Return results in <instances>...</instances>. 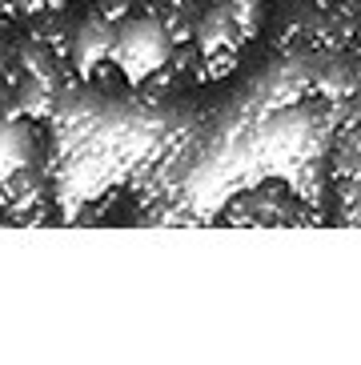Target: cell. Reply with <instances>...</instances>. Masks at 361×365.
Here are the masks:
<instances>
[{
  "label": "cell",
  "mask_w": 361,
  "mask_h": 365,
  "mask_svg": "<svg viewBox=\"0 0 361 365\" xmlns=\"http://www.w3.org/2000/svg\"><path fill=\"white\" fill-rule=\"evenodd\" d=\"M173 48H177V44H173L169 29L161 24L157 12H141V16H125V21L117 24L108 61H113L117 73H125L128 81H141V76H153L169 65Z\"/></svg>",
  "instance_id": "obj_1"
},
{
  "label": "cell",
  "mask_w": 361,
  "mask_h": 365,
  "mask_svg": "<svg viewBox=\"0 0 361 365\" xmlns=\"http://www.w3.org/2000/svg\"><path fill=\"white\" fill-rule=\"evenodd\" d=\"M298 205L301 197L289 193V185L281 181H265L261 189H253V193L241 197V213H233L229 221H249V225H285V221H298Z\"/></svg>",
  "instance_id": "obj_2"
}]
</instances>
